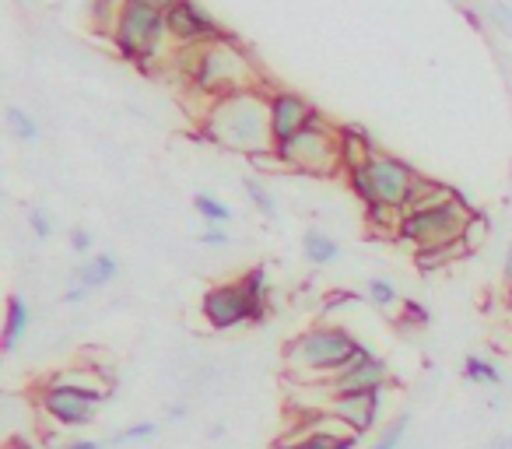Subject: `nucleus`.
Instances as JSON below:
<instances>
[{
  "mask_svg": "<svg viewBox=\"0 0 512 449\" xmlns=\"http://www.w3.org/2000/svg\"><path fill=\"white\" fill-rule=\"evenodd\" d=\"M200 134L218 148L246 155L249 162L260 155H271V92L249 88V92H232L207 102L204 113H200Z\"/></svg>",
  "mask_w": 512,
  "mask_h": 449,
  "instance_id": "1",
  "label": "nucleus"
},
{
  "mask_svg": "<svg viewBox=\"0 0 512 449\" xmlns=\"http://www.w3.org/2000/svg\"><path fill=\"white\" fill-rule=\"evenodd\" d=\"M176 67L183 74V85H190L197 95H204L207 102L221 99V95L232 92H249V88H260L256 81V64L232 36L214 39L204 46H190V50H179Z\"/></svg>",
  "mask_w": 512,
  "mask_h": 449,
  "instance_id": "2",
  "label": "nucleus"
},
{
  "mask_svg": "<svg viewBox=\"0 0 512 449\" xmlns=\"http://www.w3.org/2000/svg\"><path fill=\"white\" fill-rule=\"evenodd\" d=\"M281 355H285V369L292 383H330L344 369L362 362L369 355V348L351 330L334 327V323H320V327L295 334Z\"/></svg>",
  "mask_w": 512,
  "mask_h": 449,
  "instance_id": "3",
  "label": "nucleus"
},
{
  "mask_svg": "<svg viewBox=\"0 0 512 449\" xmlns=\"http://www.w3.org/2000/svg\"><path fill=\"white\" fill-rule=\"evenodd\" d=\"M470 214H474V207H470L467 193L453 190L449 197L435 200V204L404 211L397 243L414 246V253L453 250V246H463V229H467Z\"/></svg>",
  "mask_w": 512,
  "mask_h": 449,
  "instance_id": "4",
  "label": "nucleus"
},
{
  "mask_svg": "<svg viewBox=\"0 0 512 449\" xmlns=\"http://www.w3.org/2000/svg\"><path fill=\"white\" fill-rule=\"evenodd\" d=\"M348 176V186L365 207H376V204H390V207H404L407 211V197L414 190V179L421 176L418 169H411L407 162L400 158L386 155V151H376L369 155L362 165L344 172Z\"/></svg>",
  "mask_w": 512,
  "mask_h": 449,
  "instance_id": "5",
  "label": "nucleus"
},
{
  "mask_svg": "<svg viewBox=\"0 0 512 449\" xmlns=\"http://www.w3.org/2000/svg\"><path fill=\"white\" fill-rule=\"evenodd\" d=\"M116 53L130 64L144 67L148 71L155 60H162V46L169 39V29H165V11H155V8H137V4H127L116 18L113 32Z\"/></svg>",
  "mask_w": 512,
  "mask_h": 449,
  "instance_id": "6",
  "label": "nucleus"
},
{
  "mask_svg": "<svg viewBox=\"0 0 512 449\" xmlns=\"http://www.w3.org/2000/svg\"><path fill=\"white\" fill-rule=\"evenodd\" d=\"M281 169L306 172V176H334L344 169L341 162V144H337V130L327 120H316L313 127L299 130L292 141L274 148Z\"/></svg>",
  "mask_w": 512,
  "mask_h": 449,
  "instance_id": "7",
  "label": "nucleus"
},
{
  "mask_svg": "<svg viewBox=\"0 0 512 449\" xmlns=\"http://www.w3.org/2000/svg\"><path fill=\"white\" fill-rule=\"evenodd\" d=\"M330 421H337L330 411L309 407V411L302 414V421H295L292 432H288L285 439H278L274 449H358L362 446V439H358L355 432H348L344 425H330Z\"/></svg>",
  "mask_w": 512,
  "mask_h": 449,
  "instance_id": "8",
  "label": "nucleus"
},
{
  "mask_svg": "<svg viewBox=\"0 0 512 449\" xmlns=\"http://www.w3.org/2000/svg\"><path fill=\"white\" fill-rule=\"evenodd\" d=\"M200 313H204L211 330H235L246 323H260L256 306L249 299V292L242 288V281H225V285H211L200 299Z\"/></svg>",
  "mask_w": 512,
  "mask_h": 449,
  "instance_id": "9",
  "label": "nucleus"
},
{
  "mask_svg": "<svg viewBox=\"0 0 512 449\" xmlns=\"http://www.w3.org/2000/svg\"><path fill=\"white\" fill-rule=\"evenodd\" d=\"M165 29H169V39L179 50H190V46H204V43H214V39L228 36V32L200 8L197 0H176V4L165 11Z\"/></svg>",
  "mask_w": 512,
  "mask_h": 449,
  "instance_id": "10",
  "label": "nucleus"
},
{
  "mask_svg": "<svg viewBox=\"0 0 512 449\" xmlns=\"http://www.w3.org/2000/svg\"><path fill=\"white\" fill-rule=\"evenodd\" d=\"M383 404H386V386L379 390H365V393H348V397H334L323 404V411H330L337 418V425H344L348 432H355L358 439L369 435L372 428L383 418Z\"/></svg>",
  "mask_w": 512,
  "mask_h": 449,
  "instance_id": "11",
  "label": "nucleus"
},
{
  "mask_svg": "<svg viewBox=\"0 0 512 449\" xmlns=\"http://www.w3.org/2000/svg\"><path fill=\"white\" fill-rule=\"evenodd\" d=\"M316 386L323 393V404L334 397H348V393H365V390H379V386H390V365L379 355H365L362 362H355L351 369H344L341 376H334L330 383H306Z\"/></svg>",
  "mask_w": 512,
  "mask_h": 449,
  "instance_id": "12",
  "label": "nucleus"
},
{
  "mask_svg": "<svg viewBox=\"0 0 512 449\" xmlns=\"http://www.w3.org/2000/svg\"><path fill=\"white\" fill-rule=\"evenodd\" d=\"M316 120H323L320 113H316L313 106H309L302 95L295 92H285V88H278V92H271V134H274V148L285 141H292L299 130L313 127Z\"/></svg>",
  "mask_w": 512,
  "mask_h": 449,
  "instance_id": "13",
  "label": "nucleus"
},
{
  "mask_svg": "<svg viewBox=\"0 0 512 449\" xmlns=\"http://www.w3.org/2000/svg\"><path fill=\"white\" fill-rule=\"evenodd\" d=\"M43 386L67 390V393H74V397L88 400V404H95V407L106 404V400L113 397V390H116V383H109V379L102 376L95 365H71V369H60V372H53Z\"/></svg>",
  "mask_w": 512,
  "mask_h": 449,
  "instance_id": "14",
  "label": "nucleus"
},
{
  "mask_svg": "<svg viewBox=\"0 0 512 449\" xmlns=\"http://www.w3.org/2000/svg\"><path fill=\"white\" fill-rule=\"evenodd\" d=\"M39 407H43L46 418L57 421V425H64V428L92 425L95 411H99V407L88 404V400L74 397V393H67V390H53V386H43V393H39Z\"/></svg>",
  "mask_w": 512,
  "mask_h": 449,
  "instance_id": "15",
  "label": "nucleus"
},
{
  "mask_svg": "<svg viewBox=\"0 0 512 449\" xmlns=\"http://www.w3.org/2000/svg\"><path fill=\"white\" fill-rule=\"evenodd\" d=\"M337 144H341V162H344V172L355 169V165H362L369 155H376V141H372V134L365 127H358V123H344V127H337Z\"/></svg>",
  "mask_w": 512,
  "mask_h": 449,
  "instance_id": "16",
  "label": "nucleus"
},
{
  "mask_svg": "<svg viewBox=\"0 0 512 449\" xmlns=\"http://www.w3.org/2000/svg\"><path fill=\"white\" fill-rule=\"evenodd\" d=\"M32 313L25 306L22 295H8V313H4V355H15V348L22 344V337L29 334Z\"/></svg>",
  "mask_w": 512,
  "mask_h": 449,
  "instance_id": "17",
  "label": "nucleus"
},
{
  "mask_svg": "<svg viewBox=\"0 0 512 449\" xmlns=\"http://www.w3.org/2000/svg\"><path fill=\"white\" fill-rule=\"evenodd\" d=\"M116 271H120V264H116L113 253H95V257H88L85 264L74 271V281L85 285L88 292H95V288H106L109 281L116 278Z\"/></svg>",
  "mask_w": 512,
  "mask_h": 449,
  "instance_id": "18",
  "label": "nucleus"
},
{
  "mask_svg": "<svg viewBox=\"0 0 512 449\" xmlns=\"http://www.w3.org/2000/svg\"><path fill=\"white\" fill-rule=\"evenodd\" d=\"M242 288L249 292V299H253L256 306V316H260V323L267 320V313H271V274H267L264 264L249 267L246 274H242Z\"/></svg>",
  "mask_w": 512,
  "mask_h": 449,
  "instance_id": "19",
  "label": "nucleus"
},
{
  "mask_svg": "<svg viewBox=\"0 0 512 449\" xmlns=\"http://www.w3.org/2000/svg\"><path fill=\"white\" fill-rule=\"evenodd\" d=\"M302 250H306L309 264H316V267H327V264H334V260H341V243L323 229H309L306 236H302Z\"/></svg>",
  "mask_w": 512,
  "mask_h": 449,
  "instance_id": "20",
  "label": "nucleus"
},
{
  "mask_svg": "<svg viewBox=\"0 0 512 449\" xmlns=\"http://www.w3.org/2000/svg\"><path fill=\"white\" fill-rule=\"evenodd\" d=\"M463 376H467L470 383H477V386H498V383H502V372H498V365L488 362V358H481V355L463 358Z\"/></svg>",
  "mask_w": 512,
  "mask_h": 449,
  "instance_id": "21",
  "label": "nucleus"
},
{
  "mask_svg": "<svg viewBox=\"0 0 512 449\" xmlns=\"http://www.w3.org/2000/svg\"><path fill=\"white\" fill-rule=\"evenodd\" d=\"M242 186H246L249 204H253L256 211L264 214V218H274V214H278V200L271 197V190H267V186L260 183V179H256V176H246V179H242Z\"/></svg>",
  "mask_w": 512,
  "mask_h": 449,
  "instance_id": "22",
  "label": "nucleus"
},
{
  "mask_svg": "<svg viewBox=\"0 0 512 449\" xmlns=\"http://www.w3.org/2000/svg\"><path fill=\"white\" fill-rule=\"evenodd\" d=\"M127 8V0H92V8H88V15H92V25L102 32H113L116 18H120V11Z\"/></svg>",
  "mask_w": 512,
  "mask_h": 449,
  "instance_id": "23",
  "label": "nucleus"
},
{
  "mask_svg": "<svg viewBox=\"0 0 512 449\" xmlns=\"http://www.w3.org/2000/svg\"><path fill=\"white\" fill-rule=\"evenodd\" d=\"M8 127H11V134H15L18 141H25V144L39 141V123L32 120V113H25V109H18V106L8 109Z\"/></svg>",
  "mask_w": 512,
  "mask_h": 449,
  "instance_id": "24",
  "label": "nucleus"
},
{
  "mask_svg": "<svg viewBox=\"0 0 512 449\" xmlns=\"http://www.w3.org/2000/svg\"><path fill=\"white\" fill-rule=\"evenodd\" d=\"M193 207H197V214L207 221V225H221V221L232 218V207L221 204V200L211 197V193H197V197H193Z\"/></svg>",
  "mask_w": 512,
  "mask_h": 449,
  "instance_id": "25",
  "label": "nucleus"
},
{
  "mask_svg": "<svg viewBox=\"0 0 512 449\" xmlns=\"http://www.w3.org/2000/svg\"><path fill=\"white\" fill-rule=\"evenodd\" d=\"M407 428H411V414H397V418H393L390 425H386L383 432H379V439L372 442L369 449H397L400 442H404Z\"/></svg>",
  "mask_w": 512,
  "mask_h": 449,
  "instance_id": "26",
  "label": "nucleus"
},
{
  "mask_svg": "<svg viewBox=\"0 0 512 449\" xmlns=\"http://www.w3.org/2000/svg\"><path fill=\"white\" fill-rule=\"evenodd\" d=\"M484 236H488V214L474 211V214H470V221H467V229H463V250L474 253L477 246L484 243Z\"/></svg>",
  "mask_w": 512,
  "mask_h": 449,
  "instance_id": "27",
  "label": "nucleus"
},
{
  "mask_svg": "<svg viewBox=\"0 0 512 449\" xmlns=\"http://www.w3.org/2000/svg\"><path fill=\"white\" fill-rule=\"evenodd\" d=\"M369 299L376 302L379 309H393V306L400 302V292L393 288V281L372 278V281H369Z\"/></svg>",
  "mask_w": 512,
  "mask_h": 449,
  "instance_id": "28",
  "label": "nucleus"
},
{
  "mask_svg": "<svg viewBox=\"0 0 512 449\" xmlns=\"http://www.w3.org/2000/svg\"><path fill=\"white\" fill-rule=\"evenodd\" d=\"M29 229H32V236H36V239H50L53 236V221H50V214H46V207H39V204L29 207Z\"/></svg>",
  "mask_w": 512,
  "mask_h": 449,
  "instance_id": "29",
  "label": "nucleus"
},
{
  "mask_svg": "<svg viewBox=\"0 0 512 449\" xmlns=\"http://www.w3.org/2000/svg\"><path fill=\"white\" fill-rule=\"evenodd\" d=\"M155 432H158L155 421H141V425H130V428H123V432H116L113 442L116 446H123V442H141V439H151Z\"/></svg>",
  "mask_w": 512,
  "mask_h": 449,
  "instance_id": "30",
  "label": "nucleus"
},
{
  "mask_svg": "<svg viewBox=\"0 0 512 449\" xmlns=\"http://www.w3.org/2000/svg\"><path fill=\"white\" fill-rule=\"evenodd\" d=\"M488 11L491 18H495V25L505 32V36H512V8L509 4H502V0H488Z\"/></svg>",
  "mask_w": 512,
  "mask_h": 449,
  "instance_id": "31",
  "label": "nucleus"
},
{
  "mask_svg": "<svg viewBox=\"0 0 512 449\" xmlns=\"http://www.w3.org/2000/svg\"><path fill=\"white\" fill-rule=\"evenodd\" d=\"M200 243L204 246H228V232L221 225H211V229L200 232Z\"/></svg>",
  "mask_w": 512,
  "mask_h": 449,
  "instance_id": "32",
  "label": "nucleus"
},
{
  "mask_svg": "<svg viewBox=\"0 0 512 449\" xmlns=\"http://www.w3.org/2000/svg\"><path fill=\"white\" fill-rule=\"evenodd\" d=\"M71 250L74 253H88V250H92V232L81 229V225H78V229H71Z\"/></svg>",
  "mask_w": 512,
  "mask_h": 449,
  "instance_id": "33",
  "label": "nucleus"
},
{
  "mask_svg": "<svg viewBox=\"0 0 512 449\" xmlns=\"http://www.w3.org/2000/svg\"><path fill=\"white\" fill-rule=\"evenodd\" d=\"M85 299H88V288H85V285H78V281H74V285L67 288V295H64L67 306H78V302H85Z\"/></svg>",
  "mask_w": 512,
  "mask_h": 449,
  "instance_id": "34",
  "label": "nucleus"
},
{
  "mask_svg": "<svg viewBox=\"0 0 512 449\" xmlns=\"http://www.w3.org/2000/svg\"><path fill=\"white\" fill-rule=\"evenodd\" d=\"M127 4H137V8H155V11H169L176 0H127Z\"/></svg>",
  "mask_w": 512,
  "mask_h": 449,
  "instance_id": "35",
  "label": "nucleus"
},
{
  "mask_svg": "<svg viewBox=\"0 0 512 449\" xmlns=\"http://www.w3.org/2000/svg\"><path fill=\"white\" fill-rule=\"evenodd\" d=\"M407 316H411L414 323H428V313H425V306H418V302H407Z\"/></svg>",
  "mask_w": 512,
  "mask_h": 449,
  "instance_id": "36",
  "label": "nucleus"
},
{
  "mask_svg": "<svg viewBox=\"0 0 512 449\" xmlns=\"http://www.w3.org/2000/svg\"><path fill=\"white\" fill-rule=\"evenodd\" d=\"M64 449H102V442H95V439H74V442H67Z\"/></svg>",
  "mask_w": 512,
  "mask_h": 449,
  "instance_id": "37",
  "label": "nucleus"
},
{
  "mask_svg": "<svg viewBox=\"0 0 512 449\" xmlns=\"http://www.w3.org/2000/svg\"><path fill=\"white\" fill-rule=\"evenodd\" d=\"M488 449H512V435H498V439H491Z\"/></svg>",
  "mask_w": 512,
  "mask_h": 449,
  "instance_id": "38",
  "label": "nucleus"
},
{
  "mask_svg": "<svg viewBox=\"0 0 512 449\" xmlns=\"http://www.w3.org/2000/svg\"><path fill=\"white\" fill-rule=\"evenodd\" d=\"M169 418H172V421L186 418V404H172V407H169Z\"/></svg>",
  "mask_w": 512,
  "mask_h": 449,
  "instance_id": "39",
  "label": "nucleus"
},
{
  "mask_svg": "<svg viewBox=\"0 0 512 449\" xmlns=\"http://www.w3.org/2000/svg\"><path fill=\"white\" fill-rule=\"evenodd\" d=\"M502 274H505V281H512V246H509V253H505V264H502Z\"/></svg>",
  "mask_w": 512,
  "mask_h": 449,
  "instance_id": "40",
  "label": "nucleus"
},
{
  "mask_svg": "<svg viewBox=\"0 0 512 449\" xmlns=\"http://www.w3.org/2000/svg\"><path fill=\"white\" fill-rule=\"evenodd\" d=\"M8 449H36V446H32V442H25V439H15Z\"/></svg>",
  "mask_w": 512,
  "mask_h": 449,
  "instance_id": "41",
  "label": "nucleus"
},
{
  "mask_svg": "<svg viewBox=\"0 0 512 449\" xmlns=\"http://www.w3.org/2000/svg\"><path fill=\"white\" fill-rule=\"evenodd\" d=\"M207 435H211V439H221V435H225V425H211V432Z\"/></svg>",
  "mask_w": 512,
  "mask_h": 449,
  "instance_id": "42",
  "label": "nucleus"
}]
</instances>
